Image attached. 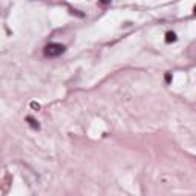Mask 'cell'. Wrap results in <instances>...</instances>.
<instances>
[{
  "label": "cell",
  "mask_w": 196,
  "mask_h": 196,
  "mask_svg": "<svg viewBox=\"0 0 196 196\" xmlns=\"http://www.w3.org/2000/svg\"><path fill=\"white\" fill-rule=\"evenodd\" d=\"M65 46L60 44V43H49L46 48H44V55L49 57V58H54V57H58L65 52Z\"/></svg>",
  "instance_id": "obj_1"
},
{
  "label": "cell",
  "mask_w": 196,
  "mask_h": 196,
  "mask_svg": "<svg viewBox=\"0 0 196 196\" xmlns=\"http://www.w3.org/2000/svg\"><path fill=\"white\" fill-rule=\"evenodd\" d=\"M26 121L29 123V126H31V127H32L34 130H39V129H40V124H39V121H35V119H34V118H32V117H28V118H26Z\"/></svg>",
  "instance_id": "obj_2"
},
{
  "label": "cell",
  "mask_w": 196,
  "mask_h": 196,
  "mask_svg": "<svg viewBox=\"0 0 196 196\" xmlns=\"http://www.w3.org/2000/svg\"><path fill=\"white\" fill-rule=\"evenodd\" d=\"M175 40H176L175 32H167V34H165V41H167V43H172V41H175Z\"/></svg>",
  "instance_id": "obj_3"
},
{
  "label": "cell",
  "mask_w": 196,
  "mask_h": 196,
  "mask_svg": "<svg viewBox=\"0 0 196 196\" xmlns=\"http://www.w3.org/2000/svg\"><path fill=\"white\" fill-rule=\"evenodd\" d=\"M170 80H172L170 74H165V81H167V83H170Z\"/></svg>",
  "instance_id": "obj_4"
},
{
  "label": "cell",
  "mask_w": 196,
  "mask_h": 196,
  "mask_svg": "<svg viewBox=\"0 0 196 196\" xmlns=\"http://www.w3.org/2000/svg\"><path fill=\"white\" fill-rule=\"evenodd\" d=\"M31 106H32V107H34V109H40V106H39V104H37V103H32V104H31Z\"/></svg>",
  "instance_id": "obj_5"
},
{
  "label": "cell",
  "mask_w": 196,
  "mask_h": 196,
  "mask_svg": "<svg viewBox=\"0 0 196 196\" xmlns=\"http://www.w3.org/2000/svg\"><path fill=\"white\" fill-rule=\"evenodd\" d=\"M195 15H196V6H195Z\"/></svg>",
  "instance_id": "obj_6"
}]
</instances>
